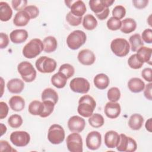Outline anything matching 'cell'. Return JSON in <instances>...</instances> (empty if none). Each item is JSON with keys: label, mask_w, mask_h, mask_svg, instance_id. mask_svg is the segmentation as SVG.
Returning <instances> with one entry per match:
<instances>
[{"label": "cell", "mask_w": 152, "mask_h": 152, "mask_svg": "<svg viewBox=\"0 0 152 152\" xmlns=\"http://www.w3.org/2000/svg\"><path fill=\"white\" fill-rule=\"evenodd\" d=\"M68 150L71 152H82L83 140L78 132H73L68 135L66 139Z\"/></svg>", "instance_id": "cell-8"}, {"label": "cell", "mask_w": 152, "mask_h": 152, "mask_svg": "<svg viewBox=\"0 0 152 152\" xmlns=\"http://www.w3.org/2000/svg\"><path fill=\"white\" fill-rule=\"evenodd\" d=\"M44 105V109L42 114L40 116L41 118H46L49 116L53 111L55 107V104L49 100L42 101Z\"/></svg>", "instance_id": "cell-40"}, {"label": "cell", "mask_w": 152, "mask_h": 152, "mask_svg": "<svg viewBox=\"0 0 152 152\" xmlns=\"http://www.w3.org/2000/svg\"><path fill=\"white\" fill-rule=\"evenodd\" d=\"M44 109V105L43 102L39 100H33L28 105V112L32 115L40 116Z\"/></svg>", "instance_id": "cell-32"}, {"label": "cell", "mask_w": 152, "mask_h": 152, "mask_svg": "<svg viewBox=\"0 0 152 152\" xmlns=\"http://www.w3.org/2000/svg\"><path fill=\"white\" fill-rule=\"evenodd\" d=\"M69 87L75 93L86 94L90 90V84L87 79L83 77H76L70 81Z\"/></svg>", "instance_id": "cell-10"}, {"label": "cell", "mask_w": 152, "mask_h": 152, "mask_svg": "<svg viewBox=\"0 0 152 152\" xmlns=\"http://www.w3.org/2000/svg\"><path fill=\"white\" fill-rule=\"evenodd\" d=\"M94 86L100 90L106 89L110 83V80L108 76L103 73L97 74L93 80Z\"/></svg>", "instance_id": "cell-23"}, {"label": "cell", "mask_w": 152, "mask_h": 152, "mask_svg": "<svg viewBox=\"0 0 152 152\" xmlns=\"http://www.w3.org/2000/svg\"><path fill=\"white\" fill-rule=\"evenodd\" d=\"M96 106V103L93 97L84 95L79 99L77 112L83 117L89 118L93 113Z\"/></svg>", "instance_id": "cell-1"}, {"label": "cell", "mask_w": 152, "mask_h": 152, "mask_svg": "<svg viewBox=\"0 0 152 152\" xmlns=\"http://www.w3.org/2000/svg\"><path fill=\"white\" fill-rule=\"evenodd\" d=\"M9 108L7 104L4 102H0V119H3L6 118L8 113Z\"/></svg>", "instance_id": "cell-47"}, {"label": "cell", "mask_w": 152, "mask_h": 152, "mask_svg": "<svg viewBox=\"0 0 152 152\" xmlns=\"http://www.w3.org/2000/svg\"><path fill=\"white\" fill-rule=\"evenodd\" d=\"M28 37V33L24 29H16L12 31L10 34L11 41L15 44L24 42Z\"/></svg>", "instance_id": "cell-20"}, {"label": "cell", "mask_w": 152, "mask_h": 152, "mask_svg": "<svg viewBox=\"0 0 152 152\" xmlns=\"http://www.w3.org/2000/svg\"><path fill=\"white\" fill-rule=\"evenodd\" d=\"M7 87L11 93L19 94L23 90L24 88V83L21 79L13 78L8 81Z\"/></svg>", "instance_id": "cell-19"}, {"label": "cell", "mask_w": 152, "mask_h": 152, "mask_svg": "<svg viewBox=\"0 0 152 152\" xmlns=\"http://www.w3.org/2000/svg\"><path fill=\"white\" fill-rule=\"evenodd\" d=\"M86 126L85 120L79 116H72L68 121V127L72 132H81Z\"/></svg>", "instance_id": "cell-15"}, {"label": "cell", "mask_w": 152, "mask_h": 152, "mask_svg": "<svg viewBox=\"0 0 152 152\" xmlns=\"http://www.w3.org/2000/svg\"><path fill=\"white\" fill-rule=\"evenodd\" d=\"M30 19L31 18L28 14L26 11L22 10L15 14L13 19V23L16 26L23 27L26 26Z\"/></svg>", "instance_id": "cell-22"}, {"label": "cell", "mask_w": 152, "mask_h": 152, "mask_svg": "<svg viewBox=\"0 0 152 152\" xmlns=\"http://www.w3.org/2000/svg\"><path fill=\"white\" fill-rule=\"evenodd\" d=\"M128 64L129 66L134 69H137L141 68L144 62L138 57L137 54H133L128 59Z\"/></svg>", "instance_id": "cell-36"}, {"label": "cell", "mask_w": 152, "mask_h": 152, "mask_svg": "<svg viewBox=\"0 0 152 152\" xmlns=\"http://www.w3.org/2000/svg\"><path fill=\"white\" fill-rule=\"evenodd\" d=\"M35 65L38 71L45 74L53 72L56 69L57 64L55 59L42 56L36 60Z\"/></svg>", "instance_id": "cell-6"}, {"label": "cell", "mask_w": 152, "mask_h": 152, "mask_svg": "<svg viewBox=\"0 0 152 152\" xmlns=\"http://www.w3.org/2000/svg\"><path fill=\"white\" fill-rule=\"evenodd\" d=\"M43 43L37 38L31 39L23 48V56L28 59H32L38 56L43 50Z\"/></svg>", "instance_id": "cell-2"}, {"label": "cell", "mask_w": 152, "mask_h": 152, "mask_svg": "<svg viewBox=\"0 0 152 152\" xmlns=\"http://www.w3.org/2000/svg\"><path fill=\"white\" fill-rule=\"evenodd\" d=\"M97 21L96 18L90 14L86 15L83 19V26L87 30H94L97 26Z\"/></svg>", "instance_id": "cell-34"}, {"label": "cell", "mask_w": 152, "mask_h": 152, "mask_svg": "<svg viewBox=\"0 0 152 152\" xmlns=\"http://www.w3.org/2000/svg\"><path fill=\"white\" fill-rule=\"evenodd\" d=\"M109 100L111 102H117L121 98V91L118 87H111L107 93Z\"/></svg>", "instance_id": "cell-38"}, {"label": "cell", "mask_w": 152, "mask_h": 152, "mask_svg": "<svg viewBox=\"0 0 152 152\" xmlns=\"http://www.w3.org/2000/svg\"><path fill=\"white\" fill-rule=\"evenodd\" d=\"M107 28L112 31L118 30L121 28V20L116 18L113 17H111L107 21Z\"/></svg>", "instance_id": "cell-41"}, {"label": "cell", "mask_w": 152, "mask_h": 152, "mask_svg": "<svg viewBox=\"0 0 152 152\" xmlns=\"http://www.w3.org/2000/svg\"><path fill=\"white\" fill-rule=\"evenodd\" d=\"M82 17H78L74 15L70 11L68 12L66 15V21L72 26H79L82 21Z\"/></svg>", "instance_id": "cell-43"}, {"label": "cell", "mask_w": 152, "mask_h": 152, "mask_svg": "<svg viewBox=\"0 0 152 152\" xmlns=\"http://www.w3.org/2000/svg\"><path fill=\"white\" fill-rule=\"evenodd\" d=\"M145 86L144 82L141 79L137 77L131 78L128 83V87L129 90L134 93L142 91L144 89Z\"/></svg>", "instance_id": "cell-21"}, {"label": "cell", "mask_w": 152, "mask_h": 152, "mask_svg": "<svg viewBox=\"0 0 152 152\" xmlns=\"http://www.w3.org/2000/svg\"><path fill=\"white\" fill-rule=\"evenodd\" d=\"M0 126H1V136H2L4 134H5L7 129V126L2 123L0 124Z\"/></svg>", "instance_id": "cell-55"}, {"label": "cell", "mask_w": 152, "mask_h": 152, "mask_svg": "<svg viewBox=\"0 0 152 152\" xmlns=\"http://www.w3.org/2000/svg\"><path fill=\"white\" fill-rule=\"evenodd\" d=\"M88 122L90 126L93 128H98L102 126L104 124V119L103 116L99 113H93L89 117Z\"/></svg>", "instance_id": "cell-35"}, {"label": "cell", "mask_w": 152, "mask_h": 152, "mask_svg": "<svg viewBox=\"0 0 152 152\" xmlns=\"http://www.w3.org/2000/svg\"><path fill=\"white\" fill-rule=\"evenodd\" d=\"M144 123V118L138 113L132 115L128 121V126L132 130H139Z\"/></svg>", "instance_id": "cell-26"}, {"label": "cell", "mask_w": 152, "mask_h": 152, "mask_svg": "<svg viewBox=\"0 0 152 152\" xmlns=\"http://www.w3.org/2000/svg\"><path fill=\"white\" fill-rule=\"evenodd\" d=\"M132 4L137 9H143L147 7L148 4V0H133Z\"/></svg>", "instance_id": "cell-51"}, {"label": "cell", "mask_w": 152, "mask_h": 152, "mask_svg": "<svg viewBox=\"0 0 152 152\" xmlns=\"http://www.w3.org/2000/svg\"><path fill=\"white\" fill-rule=\"evenodd\" d=\"M59 72L62 73L68 79L74 75L75 69L72 65L69 64H64L61 65Z\"/></svg>", "instance_id": "cell-39"}, {"label": "cell", "mask_w": 152, "mask_h": 152, "mask_svg": "<svg viewBox=\"0 0 152 152\" xmlns=\"http://www.w3.org/2000/svg\"><path fill=\"white\" fill-rule=\"evenodd\" d=\"M120 140L118 133L115 131H109L104 135V141L106 146L109 148L116 147Z\"/></svg>", "instance_id": "cell-18"}, {"label": "cell", "mask_w": 152, "mask_h": 152, "mask_svg": "<svg viewBox=\"0 0 152 152\" xmlns=\"http://www.w3.org/2000/svg\"><path fill=\"white\" fill-rule=\"evenodd\" d=\"M1 86H2V88H1V91H2V92H1V97H2V94H3V87H4V85H3V84H4V80H3V78H2V77H1Z\"/></svg>", "instance_id": "cell-56"}, {"label": "cell", "mask_w": 152, "mask_h": 152, "mask_svg": "<svg viewBox=\"0 0 152 152\" xmlns=\"http://www.w3.org/2000/svg\"><path fill=\"white\" fill-rule=\"evenodd\" d=\"M23 10L26 11L30 17L31 19H34L36 18L39 14V8L33 5L27 6Z\"/></svg>", "instance_id": "cell-45"}, {"label": "cell", "mask_w": 152, "mask_h": 152, "mask_svg": "<svg viewBox=\"0 0 152 152\" xmlns=\"http://www.w3.org/2000/svg\"><path fill=\"white\" fill-rule=\"evenodd\" d=\"M129 42L130 43V49L132 52H137L141 47L144 46L143 40H142L140 34L138 33L130 36Z\"/></svg>", "instance_id": "cell-33"}, {"label": "cell", "mask_w": 152, "mask_h": 152, "mask_svg": "<svg viewBox=\"0 0 152 152\" xmlns=\"http://www.w3.org/2000/svg\"><path fill=\"white\" fill-rule=\"evenodd\" d=\"M137 27L136 21L131 18H126L121 21V31L125 34L133 32Z\"/></svg>", "instance_id": "cell-27"}, {"label": "cell", "mask_w": 152, "mask_h": 152, "mask_svg": "<svg viewBox=\"0 0 152 152\" xmlns=\"http://www.w3.org/2000/svg\"><path fill=\"white\" fill-rule=\"evenodd\" d=\"M41 98L42 101H52L55 104H56L58 101V94L55 90L51 88H47L42 93Z\"/></svg>", "instance_id": "cell-31"}, {"label": "cell", "mask_w": 152, "mask_h": 152, "mask_svg": "<svg viewBox=\"0 0 152 152\" xmlns=\"http://www.w3.org/2000/svg\"><path fill=\"white\" fill-rule=\"evenodd\" d=\"M65 131L62 126L53 124L50 126L48 132V139L53 144H59L65 139Z\"/></svg>", "instance_id": "cell-7"}, {"label": "cell", "mask_w": 152, "mask_h": 152, "mask_svg": "<svg viewBox=\"0 0 152 152\" xmlns=\"http://www.w3.org/2000/svg\"><path fill=\"white\" fill-rule=\"evenodd\" d=\"M151 89H152L151 83H150L147 84L146 86H145V87L144 89V95L145 97L149 100H152Z\"/></svg>", "instance_id": "cell-52"}, {"label": "cell", "mask_w": 152, "mask_h": 152, "mask_svg": "<svg viewBox=\"0 0 152 152\" xmlns=\"http://www.w3.org/2000/svg\"><path fill=\"white\" fill-rule=\"evenodd\" d=\"M112 52L118 57H124L129 52L130 46L128 42L124 38H116L110 43Z\"/></svg>", "instance_id": "cell-5"}, {"label": "cell", "mask_w": 152, "mask_h": 152, "mask_svg": "<svg viewBox=\"0 0 152 152\" xmlns=\"http://www.w3.org/2000/svg\"><path fill=\"white\" fill-rule=\"evenodd\" d=\"M65 3L66 5L70 8V12L75 16L81 17L87 11L86 5L83 1H65Z\"/></svg>", "instance_id": "cell-12"}, {"label": "cell", "mask_w": 152, "mask_h": 152, "mask_svg": "<svg viewBox=\"0 0 152 152\" xmlns=\"http://www.w3.org/2000/svg\"><path fill=\"white\" fill-rule=\"evenodd\" d=\"M121 112L120 104L117 102H107L104 109L106 116L110 119H115L118 118Z\"/></svg>", "instance_id": "cell-17"}, {"label": "cell", "mask_w": 152, "mask_h": 152, "mask_svg": "<svg viewBox=\"0 0 152 152\" xmlns=\"http://www.w3.org/2000/svg\"><path fill=\"white\" fill-rule=\"evenodd\" d=\"M141 39L145 43L150 44L152 43V30L151 28H147L144 30L141 35Z\"/></svg>", "instance_id": "cell-46"}, {"label": "cell", "mask_w": 152, "mask_h": 152, "mask_svg": "<svg viewBox=\"0 0 152 152\" xmlns=\"http://www.w3.org/2000/svg\"><path fill=\"white\" fill-rule=\"evenodd\" d=\"M87 147L91 150L99 149L102 144V135L98 131H93L89 132L86 139Z\"/></svg>", "instance_id": "cell-13"}, {"label": "cell", "mask_w": 152, "mask_h": 152, "mask_svg": "<svg viewBox=\"0 0 152 152\" xmlns=\"http://www.w3.org/2000/svg\"><path fill=\"white\" fill-rule=\"evenodd\" d=\"M86 33L80 30H76L71 32L66 38V44L68 48L72 50H77L82 46L86 42Z\"/></svg>", "instance_id": "cell-3"}, {"label": "cell", "mask_w": 152, "mask_h": 152, "mask_svg": "<svg viewBox=\"0 0 152 152\" xmlns=\"http://www.w3.org/2000/svg\"><path fill=\"white\" fill-rule=\"evenodd\" d=\"M9 44V38L8 35L4 33H0V48L1 49L6 48Z\"/></svg>", "instance_id": "cell-50"}, {"label": "cell", "mask_w": 152, "mask_h": 152, "mask_svg": "<svg viewBox=\"0 0 152 152\" xmlns=\"http://www.w3.org/2000/svg\"><path fill=\"white\" fill-rule=\"evenodd\" d=\"M11 142L16 147L26 146L30 141V135L26 131H18L12 132L10 137Z\"/></svg>", "instance_id": "cell-11"}, {"label": "cell", "mask_w": 152, "mask_h": 152, "mask_svg": "<svg viewBox=\"0 0 152 152\" xmlns=\"http://www.w3.org/2000/svg\"><path fill=\"white\" fill-rule=\"evenodd\" d=\"M67 80V78L62 73L58 72L51 77V83L58 88H62L65 86Z\"/></svg>", "instance_id": "cell-30"}, {"label": "cell", "mask_w": 152, "mask_h": 152, "mask_svg": "<svg viewBox=\"0 0 152 152\" xmlns=\"http://www.w3.org/2000/svg\"><path fill=\"white\" fill-rule=\"evenodd\" d=\"M27 1L26 0H12L11 4L13 9L15 11H20L27 7Z\"/></svg>", "instance_id": "cell-44"}, {"label": "cell", "mask_w": 152, "mask_h": 152, "mask_svg": "<svg viewBox=\"0 0 152 152\" xmlns=\"http://www.w3.org/2000/svg\"><path fill=\"white\" fill-rule=\"evenodd\" d=\"M78 61L84 65H91L96 61V56L94 53L90 49H83L78 54Z\"/></svg>", "instance_id": "cell-16"}, {"label": "cell", "mask_w": 152, "mask_h": 152, "mask_svg": "<svg viewBox=\"0 0 152 152\" xmlns=\"http://www.w3.org/2000/svg\"><path fill=\"white\" fill-rule=\"evenodd\" d=\"M137 52V55L144 63L145 62L149 65H151V48L143 46L141 47Z\"/></svg>", "instance_id": "cell-28"}, {"label": "cell", "mask_w": 152, "mask_h": 152, "mask_svg": "<svg viewBox=\"0 0 152 152\" xmlns=\"http://www.w3.org/2000/svg\"><path fill=\"white\" fill-rule=\"evenodd\" d=\"M151 123H152V121H151V118H149L145 122V127L146 128V129L150 132H151Z\"/></svg>", "instance_id": "cell-54"}, {"label": "cell", "mask_w": 152, "mask_h": 152, "mask_svg": "<svg viewBox=\"0 0 152 152\" xmlns=\"http://www.w3.org/2000/svg\"><path fill=\"white\" fill-rule=\"evenodd\" d=\"M152 69L151 68H145L141 72V75L142 78L147 81L149 83H151L152 78Z\"/></svg>", "instance_id": "cell-49"}, {"label": "cell", "mask_w": 152, "mask_h": 152, "mask_svg": "<svg viewBox=\"0 0 152 152\" xmlns=\"http://www.w3.org/2000/svg\"><path fill=\"white\" fill-rule=\"evenodd\" d=\"M0 151H17L16 150L12 148L8 141L5 140L0 141Z\"/></svg>", "instance_id": "cell-48"}, {"label": "cell", "mask_w": 152, "mask_h": 152, "mask_svg": "<svg viewBox=\"0 0 152 152\" xmlns=\"http://www.w3.org/2000/svg\"><path fill=\"white\" fill-rule=\"evenodd\" d=\"M22 117L18 114H14L10 116L8 119V124L12 128H17L21 126L23 124Z\"/></svg>", "instance_id": "cell-37"}, {"label": "cell", "mask_w": 152, "mask_h": 152, "mask_svg": "<svg viewBox=\"0 0 152 152\" xmlns=\"http://www.w3.org/2000/svg\"><path fill=\"white\" fill-rule=\"evenodd\" d=\"M114 2L115 0H90L88 4L91 10L96 15L109 8Z\"/></svg>", "instance_id": "cell-14"}, {"label": "cell", "mask_w": 152, "mask_h": 152, "mask_svg": "<svg viewBox=\"0 0 152 152\" xmlns=\"http://www.w3.org/2000/svg\"><path fill=\"white\" fill-rule=\"evenodd\" d=\"M9 104L12 110L20 112L23 110L25 107V101L21 96H14L9 100Z\"/></svg>", "instance_id": "cell-24"}, {"label": "cell", "mask_w": 152, "mask_h": 152, "mask_svg": "<svg viewBox=\"0 0 152 152\" xmlns=\"http://www.w3.org/2000/svg\"><path fill=\"white\" fill-rule=\"evenodd\" d=\"M43 50L46 53H52L56 50L58 46V42L53 36L46 37L43 40Z\"/></svg>", "instance_id": "cell-29"}, {"label": "cell", "mask_w": 152, "mask_h": 152, "mask_svg": "<svg viewBox=\"0 0 152 152\" xmlns=\"http://www.w3.org/2000/svg\"><path fill=\"white\" fill-rule=\"evenodd\" d=\"M17 70L22 79L27 83H31L36 79V71L33 65L28 61L20 62L18 65Z\"/></svg>", "instance_id": "cell-4"}, {"label": "cell", "mask_w": 152, "mask_h": 152, "mask_svg": "<svg viewBox=\"0 0 152 152\" xmlns=\"http://www.w3.org/2000/svg\"><path fill=\"white\" fill-rule=\"evenodd\" d=\"M120 140L116 149L121 152H134L137 148L136 141L130 137H127L124 134L119 135Z\"/></svg>", "instance_id": "cell-9"}, {"label": "cell", "mask_w": 152, "mask_h": 152, "mask_svg": "<svg viewBox=\"0 0 152 152\" xmlns=\"http://www.w3.org/2000/svg\"><path fill=\"white\" fill-rule=\"evenodd\" d=\"M109 12H110L109 9V8H107L103 11H102V12H100L98 14H96V16L100 20H105L106 18H107V17L109 14Z\"/></svg>", "instance_id": "cell-53"}, {"label": "cell", "mask_w": 152, "mask_h": 152, "mask_svg": "<svg viewBox=\"0 0 152 152\" xmlns=\"http://www.w3.org/2000/svg\"><path fill=\"white\" fill-rule=\"evenodd\" d=\"M12 15V10L10 5L6 2H0V20L2 21H9Z\"/></svg>", "instance_id": "cell-25"}, {"label": "cell", "mask_w": 152, "mask_h": 152, "mask_svg": "<svg viewBox=\"0 0 152 152\" xmlns=\"http://www.w3.org/2000/svg\"><path fill=\"white\" fill-rule=\"evenodd\" d=\"M126 14V10L122 5H116L112 10V17L119 20L123 18Z\"/></svg>", "instance_id": "cell-42"}]
</instances>
